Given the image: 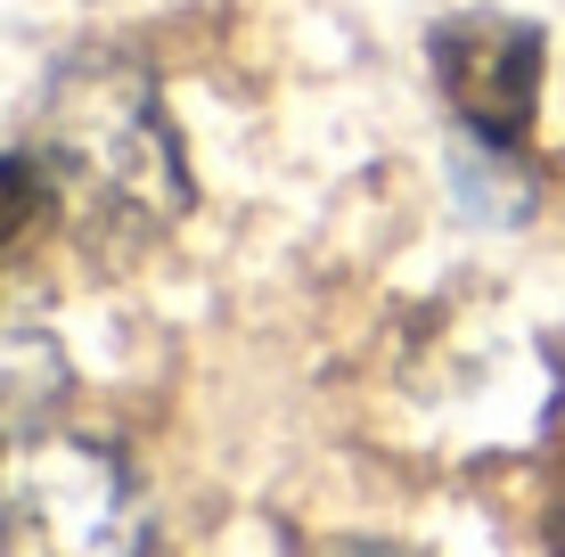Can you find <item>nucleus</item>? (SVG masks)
Returning <instances> with one entry per match:
<instances>
[{
    "instance_id": "nucleus-1",
    "label": "nucleus",
    "mask_w": 565,
    "mask_h": 557,
    "mask_svg": "<svg viewBox=\"0 0 565 557\" xmlns=\"http://www.w3.org/2000/svg\"><path fill=\"white\" fill-rule=\"evenodd\" d=\"M33 164L83 238L131 246L189 214V157L164 90L124 50H74L33 107Z\"/></svg>"
},
{
    "instance_id": "nucleus-2",
    "label": "nucleus",
    "mask_w": 565,
    "mask_h": 557,
    "mask_svg": "<svg viewBox=\"0 0 565 557\" xmlns=\"http://www.w3.org/2000/svg\"><path fill=\"white\" fill-rule=\"evenodd\" d=\"M0 557H156L148 501L124 451L74 427L0 443Z\"/></svg>"
},
{
    "instance_id": "nucleus-3",
    "label": "nucleus",
    "mask_w": 565,
    "mask_h": 557,
    "mask_svg": "<svg viewBox=\"0 0 565 557\" xmlns=\"http://www.w3.org/2000/svg\"><path fill=\"white\" fill-rule=\"evenodd\" d=\"M426 57H435V83L451 99V115L476 140L524 148L533 107H541V25L500 17V9H467L451 25H435Z\"/></svg>"
},
{
    "instance_id": "nucleus-4",
    "label": "nucleus",
    "mask_w": 565,
    "mask_h": 557,
    "mask_svg": "<svg viewBox=\"0 0 565 557\" xmlns=\"http://www.w3.org/2000/svg\"><path fill=\"white\" fill-rule=\"evenodd\" d=\"M66 394V353L42 320H25L17 303H0V443L25 427H42Z\"/></svg>"
},
{
    "instance_id": "nucleus-5",
    "label": "nucleus",
    "mask_w": 565,
    "mask_h": 557,
    "mask_svg": "<svg viewBox=\"0 0 565 557\" xmlns=\"http://www.w3.org/2000/svg\"><path fill=\"white\" fill-rule=\"evenodd\" d=\"M42 197H50V172L42 164H33V157H0V246L42 214Z\"/></svg>"
},
{
    "instance_id": "nucleus-6",
    "label": "nucleus",
    "mask_w": 565,
    "mask_h": 557,
    "mask_svg": "<svg viewBox=\"0 0 565 557\" xmlns=\"http://www.w3.org/2000/svg\"><path fill=\"white\" fill-rule=\"evenodd\" d=\"M328 557H418V549H394V542H337Z\"/></svg>"
}]
</instances>
